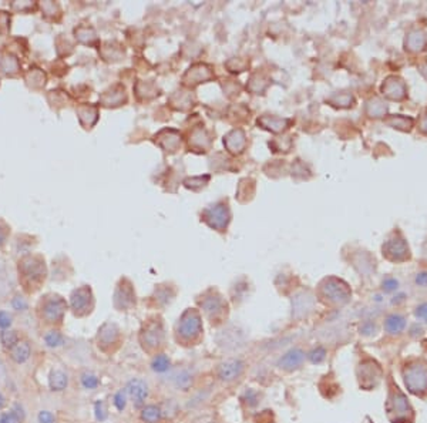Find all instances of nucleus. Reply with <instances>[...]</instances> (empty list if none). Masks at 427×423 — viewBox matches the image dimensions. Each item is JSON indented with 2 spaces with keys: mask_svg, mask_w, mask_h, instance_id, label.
I'll return each instance as SVG.
<instances>
[{
  "mask_svg": "<svg viewBox=\"0 0 427 423\" xmlns=\"http://www.w3.org/2000/svg\"><path fill=\"white\" fill-rule=\"evenodd\" d=\"M127 403V396H126V390H118L114 396V406L117 407L118 410H123L126 407Z\"/></svg>",
  "mask_w": 427,
  "mask_h": 423,
  "instance_id": "5701e85b",
  "label": "nucleus"
},
{
  "mask_svg": "<svg viewBox=\"0 0 427 423\" xmlns=\"http://www.w3.org/2000/svg\"><path fill=\"white\" fill-rule=\"evenodd\" d=\"M81 383H83V386L86 389H96V388L99 386L100 381H99V378L94 374H92V372H84V374L81 375Z\"/></svg>",
  "mask_w": 427,
  "mask_h": 423,
  "instance_id": "aec40b11",
  "label": "nucleus"
},
{
  "mask_svg": "<svg viewBox=\"0 0 427 423\" xmlns=\"http://www.w3.org/2000/svg\"><path fill=\"white\" fill-rule=\"evenodd\" d=\"M141 419L147 423H157L161 419V409L155 405H148L142 409Z\"/></svg>",
  "mask_w": 427,
  "mask_h": 423,
  "instance_id": "dca6fc26",
  "label": "nucleus"
},
{
  "mask_svg": "<svg viewBox=\"0 0 427 423\" xmlns=\"http://www.w3.org/2000/svg\"><path fill=\"white\" fill-rule=\"evenodd\" d=\"M162 340V331L157 328V326H150L147 328L141 336V342L144 349L147 350H152V349L158 348Z\"/></svg>",
  "mask_w": 427,
  "mask_h": 423,
  "instance_id": "0eeeda50",
  "label": "nucleus"
},
{
  "mask_svg": "<svg viewBox=\"0 0 427 423\" xmlns=\"http://www.w3.org/2000/svg\"><path fill=\"white\" fill-rule=\"evenodd\" d=\"M13 308L15 309H17V311H25L26 308H27V304L25 302V299L20 298V297H16V298L13 299Z\"/></svg>",
  "mask_w": 427,
  "mask_h": 423,
  "instance_id": "bb28decb",
  "label": "nucleus"
},
{
  "mask_svg": "<svg viewBox=\"0 0 427 423\" xmlns=\"http://www.w3.org/2000/svg\"><path fill=\"white\" fill-rule=\"evenodd\" d=\"M243 372V362L239 359H228L218 366V378L221 381L231 382L238 379Z\"/></svg>",
  "mask_w": 427,
  "mask_h": 423,
  "instance_id": "20e7f679",
  "label": "nucleus"
},
{
  "mask_svg": "<svg viewBox=\"0 0 427 423\" xmlns=\"http://www.w3.org/2000/svg\"><path fill=\"white\" fill-rule=\"evenodd\" d=\"M0 342H2V345H3L5 348L10 350V349L13 348L17 342H19V335L16 333V331L5 329V331L0 333Z\"/></svg>",
  "mask_w": 427,
  "mask_h": 423,
  "instance_id": "a211bd4d",
  "label": "nucleus"
},
{
  "mask_svg": "<svg viewBox=\"0 0 427 423\" xmlns=\"http://www.w3.org/2000/svg\"><path fill=\"white\" fill-rule=\"evenodd\" d=\"M406 326V321L402 315H390L386 318L385 328L389 333H400Z\"/></svg>",
  "mask_w": 427,
  "mask_h": 423,
  "instance_id": "2eb2a0df",
  "label": "nucleus"
},
{
  "mask_svg": "<svg viewBox=\"0 0 427 423\" xmlns=\"http://www.w3.org/2000/svg\"><path fill=\"white\" fill-rule=\"evenodd\" d=\"M171 382L178 389H188L193 383V375L187 369H177L176 372L171 374Z\"/></svg>",
  "mask_w": 427,
  "mask_h": 423,
  "instance_id": "f8f14e48",
  "label": "nucleus"
},
{
  "mask_svg": "<svg viewBox=\"0 0 427 423\" xmlns=\"http://www.w3.org/2000/svg\"><path fill=\"white\" fill-rule=\"evenodd\" d=\"M90 291L89 290H78L75 291L71 297V307L74 309L75 314L83 315L89 311V302H90Z\"/></svg>",
  "mask_w": 427,
  "mask_h": 423,
  "instance_id": "6e6552de",
  "label": "nucleus"
},
{
  "mask_svg": "<svg viewBox=\"0 0 427 423\" xmlns=\"http://www.w3.org/2000/svg\"><path fill=\"white\" fill-rule=\"evenodd\" d=\"M169 365H171V362H169L167 355L159 354V355H157V357L152 359L151 368H152V371H155V372H158V374H164V372H167L168 369H169Z\"/></svg>",
  "mask_w": 427,
  "mask_h": 423,
  "instance_id": "f3484780",
  "label": "nucleus"
},
{
  "mask_svg": "<svg viewBox=\"0 0 427 423\" xmlns=\"http://www.w3.org/2000/svg\"><path fill=\"white\" fill-rule=\"evenodd\" d=\"M64 309H66V302L59 297H53V298L44 302L42 315L44 316V319L47 322H59L60 319L63 318Z\"/></svg>",
  "mask_w": 427,
  "mask_h": 423,
  "instance_id": "7ed1b4c3",
  "label": "nucleus"
},
{
  "mask_svg": "<svg viewBox=\"0 0 427 423\" xmlns=\"http://www.w3.org/2000/svg\"><path fill=\"white\" fill-rule=\"evenodd\" d=\"M118 338V329L114 325H104L100 329L99 333V346L106 349L107 346H111L113 343H116Z\"/></svg>",
  "mask_w": 427,
  "mask_h": 423,
  "instance_id": "1a4fd4ad",
  "label": "nucleus"
},
{
  "mask_svg": "<svg viewBox=\"0 0 427 423\" xmlns=\"http://www.w3.org/2000/svg\"><path fill=\"white\" fill-rule=\"evenodd\" d=\"M416 284L420 287H427V272H420L416 276Z\"/></svg>",
  "mask_w": 427,
  "mask_h": 423,
  "instance_id": "c756f323",
  "label": "nucleus"
},
{
  "mask_svg": "<svg viewBox=\"0 0 427 423\" xmlns=\"http://www.w3.org/2000/svg\"><path fill=\"white\" fill-rule=\"evenodd\" d=\"M94 412H96V417H97L99 420H106V417H107V407H106V403H104L103 400L96 402V405H94Z\"/></svg>",
  "mask_w": 427,
  "mask_h": 423,
  "instance_id": "4be33fe9",
  "label": "nucleus"
},
{
  "mask_svg": "<svg viewBox=\"0 0 427 423\" xmlns=\"http://www.w3.org/2000/svg\"><path fill=\"white\" fill-rule=\"evenodd\" d=\"M326 358V350L322 346H318L316 349H313L309 354V359L312 364H320L323 359Z\"/></svg>",
  "mask_w": 427,
  "mask_h": 423,
  "instance_id": "412c9836",
  "label": "nucleus"
},
{
  "mask_svg": "<svg viewBox=\"0 0 427 423\" xmlns=\"http://www.w3.org/2000/svg\"><path fill=\"white\" fill-rule=\"evenodd\" d=\"M416 316L427 322V304H423V305L417 307V309H416Z\"/></svg>",
  "mask_w": 427,
  "mask_h": 423,
  "instance_id": "cd10ccee",
  "label": "nucleus"
},
{
  "mask_svg": "<svg viewBox=\"0 0 427 423\" xmlns=\"http://www.w3.org/2000/svg\"><path fill=\"white\" fill-rule=\"evenodd\" d=\"M201 319L195 312H187L181 318L177 333L184 342H193L201 335Z\"/></svg>",
  "mask_w": 427,
  "mask_h": 423,
  "instance_id": "f03ea898",
  "label": "nucleus"
},
{
  "mask_svg": "<svg viewBox=\"0 0 427 423\" xmlns=\"http://www.w3.org/2000/svg\"><path fill=\"white\" fill-rule=\"evenodd\" d=\"M383 249H385L386 255H389V257H390V254H393V257H392L393 261H402L409 252V248L406 247L403 240H392Z\"/></svg>",
  "mask_w": 427,
  "mask_h": 423,
  "instance_id": "9d476101",
  "label": "nucleus"
},
{
  "mask_svg": "<svg viewBox=\"0 0 427 423\" xmlns=\"http://www.w3.org/2000/svg\"><path fill=\"white\" fill-rule=\"evenodd\" d=\"M0 423H20V419L13 412H6L0 415Z\"/></svg>",
  "mask_w": 427,
  "mask_h": 423,
  "instance_id": "b1692460",
  "label": "nucleus"
},
{
  "mask_svg": "<svg viewBox=\"0 0 427 423\" xmlns=\"http://www.w3.org/2000/svg\"><path fill=\"white\" fill-rule=\"evenodd\" d=\"M10 325H12V316L6 311H0V328L8 329Z\"/></svg>",
  "mask_w": 427,
  "mask_h": 423,
  "instance_id": "393cba45",
  "label": "nucleus"
},
{
  "mask_svg": "<svg viewBox=\"0 0 427 423\" xmlns=\"http://www.w3.org/2000/svg\"><path fill=\"white\" fill-rule=\"evenodd\" d=\"M30 354H32V349L26 340H19L16 345L10 349V358L16 364H25L26 361L30 358Z\"/></svg>",
  "mask_w": 427,
  "mask_h": 423,
  "instance_id": "9b49d317",
  "label": "nucleus"
},
{
  "mask_svg": "<svg viewBox=\"0 0 427 423\" xmlns=\"http://www.w3.org/2000/svg\"><path fill=\"white\" fill-rule=\"evenodd\" d=\"M44 342L49 348H59L63 345V335L59 331H50L44 336Z\"/></svg>",
  "mask_w": 427,
  "mask_h": 423,
  "instance_id": "6ab92c4d",
  "label": "nucleus"
},
{
  "mask_svg": "<svg viewBox=\"0 0 427 423\" xmlns=\"http://www.w3.org/2000/svg\"><path fill=\"white\" fill-rule=\"evenodd\" d=\"M39 423H54V416L47 410H42L39 413Z\"/></svg>",
  "mask_w": 427,
  "mask_h": 423,
  "instance_id": "a878e982",
  "label": "nucleus"
},
{
  "mask_svg": "<svg viewBox=\"0 0 427 423\" xmlns=\"http://www.w3.org/2000/svg\"><path fill=\"white\" fill-rule=\"evenodd\" d=\"M5 405H6V399H5V396H3V395L0 393V410H2L3 407H5Z\"/></svg>",
  "mask_w": 427,
  "mask_h": 423,
  "instance_id": "2f4dec72",
  "label": "nucleus"
},
{
  "mask_svg": "<svg viewBox=\"0 0 427 423\" xmlns=\"http://www.w3.org/2000/svg\"><path fill=\"white\" fill-rule=\"evenodd\" d=\"M404 383L413 393H421L427 390V365L413 364L404 369Z\"/></svg>",
  "mask_w": 427,
  "mask_h": 423,
  "instance_id": "f257e3e1",
  "label": "nucleus"
},
{
  "mask_svg": "<svg viewBox=\"0 0 427 423\" xmlns=\"http://www.w3.org/2000/svg\"><path fill=\"white\" fill-rule=\"evenodd\" d=\"M49 385L50 389L54 392H61L67 386V375L61 371H53L49 376Z\"/></svg>",
  "mask_w": 427,
  "mask_h": 423,
  "instance_id": "ddd939ff",
  "label": "nucleus"
},
{
  "mask_svg": "<svg viewBox=\"0 0 427 423\" xmlns=\"http://www.w3.org/2000/svg\"><path fill=\"white\" fill-rule=\"evenodd\" d=\"M12 412H13V413H15V415H16L17 417L20 419V420H23V417H25V413H23V409H22V406H20V405H15Z\"/></svg>",
  "mask_w": 427,
  "mask_h": 423,
  "instance_id": "7c9ffc66",
  "label": "nucleus"
},
{
  "mask_svg": "<svg viewBox=\"0 0 427 423\" xmlns=\"http://www.w3.org/2000/svg\"><path fill=\"white\" fill-rule=\"evenodd\" d=\"M127 393L130 395V398L133 399L134 405L137 407L144 405L145 399L148 398V386L147 383L142 381V379H133V381L128 382L127 385Z\"/></svg>",
  "mask_w": 427,
  "mask_h": 423,
  "instance_id": "39448f33",
  "label": "nucleus"
},
{
  "mask_svg": "<svg viewBox=\"0 0 427 423\" xmlns=\"http://www.w3.org/2000/svg\"><path fill=\"white\" fill-rule=\"evenodd\" d=\"M397 285H399L397 281H396V279H392V278H390V279H386V281L383 282V288H385L386 291L396 290V288H397Z\"/></svg>",
  "mask_w": 427,
  "mask_h": 423,
  "instance_id": "c85d7f7f",
  "label": "nucleus"
},
{
  "mask_svg": "<svg viewBox=\"0 0 427 423\" xmlns=\"http://www.w3.org/2000/svg\"><path fill=\"white\" fill-rule=\"evenodd\" d=\"M305 361V352L299 348L291 349L289 352H286L284 357L279 359L278 366L285 371H293L296 368L302 365V362Z\"/></svg>",
  "mask_w": 427,
  "mask_h": 423,
  "instance_id": "423d86ee",
  "label": "nucleus"
},
{
  "mask_svg": "<svg viewBox=\"0 0 427 423\" xmlns=\"http://www.w3.org/2000/svg\"><path fill=\"white\" fill-rule=\"evenodd\" d=\"M390 403L393 405V409H390V412H394V413L397 412V417H396V419H400L402 416H406L407 410H409V403H407L406 398L403 396L400 392L396 390L394 399L390 400Z\"/></svg>",
  "mask_w": 427,
  "mask_h": 423,
  "instance_id": "4468645a",
  "label": "nucleus"
}]
</instances>
